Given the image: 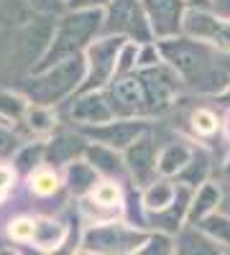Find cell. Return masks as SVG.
<instances>
[{
	"label": "cell",
	"instance_id": "obj_35",
	"mask_svg": "<svg viewBox=\"0 0 230 255\" xmlns=\"http://www.w3.org/2000/svg\"><path fill=\"white\" fill-rule=\"evenodd\" d=\"M213 5H215V10H218L220 15L230 18V0H213Z\"/></svg>",
	"mask_w": 230,
	"mask_h": 255
},
{
	"label": "cell",
	"instance_id": "obj_25",
	"mask_svg": "<svg viewBox=\"0 0 230 255\" xmlns=\"http://www.w3.org/2000/svg\"><path fill=\"white\" fill-rule=\"evenodd\" d=\"M133 255H172V243L166 235H156V238L146 240V245Z\"/></svg>",
	"mask_w": 230,
	"mask_h": 255
},
{
	"label": "cell",
	"instance_id": "obj_20",
	"mask_svg": "<svg viewBox=\"0 0 230 255\" xmlns=\"http://www.w3.org/2000/svg\"><path fill=\"white\" fill-rule=\"evenodd\" d=\"M64 238V227L56 225V222H49V220H41V222H33V240L36 245L41 248H56Z\"/></svg>",
	"mask_w": 230,
	"mask_h": 255
},
{
	"label": "cell",
	"instance_id": "obj_21",
	"mask_svg": "<svg viewBox=\"0 0 230 255\" xmlns=\"http://www.w3.org/2000/svg\"><path fill=\"white\" fill-rule=\"evenodd\" d=\"M205 176H207V158L192 153L190 163L182 168V184L184 186H202L205 184Z\"/></svg>",
	"mask_w": 230,
	"mask_h": 255
},
{
	"label": "cell",
	"instance_id": "obj_6",
	"mask_svg": "<svg viewBox=\"0 0 230 255\" xmlns=\"http://www.w3.org/2000/svg\"><path fill=\"white\" fill-rule=\"evenodd\" d=\"M51 38H54V20L49 15L36 18V20L31 18L26 26H20V33L15 41V51H18L20 61L33 64L38 59H44Z\"/></svg>",
	"mask_w": 230,
	"mask_h": 255
},
{
	"label": "cell",
	"instance_id": "obj_31",
	"mask_svg": "<svg viewBox=\"0 0 230 255\" xmlns=\"http://www.w3.org/2000/svg\"><path fill=\"white\" fill-rule=\"evenodd\" d=\"M38 156H41V145H36V148L28 145L26 151L18 156V166H20V168H31V166L38 163Z\"/></svg>",
	"mask_w": 230,
	"mask_h": 255
},
{
	"label": "cell",
	"instance_id": "obj_2",
	"mask_svg": "<svg viewBox=\"0 0 230 255\" xmlns=\"http://www.w3.org/2000/svg\"><path fill=\"white\" fill-rule=\"evenodd\" d=\"M82 77H85V61L77 54V56H69L64 61L54 64L46 74L31 79L26 84V95L38 105H54L61 97H67L82 82Z\"/></svg>",
	"mask_w": 230,
	"mask_h": 255
},
{
	"label": "cell",
	"instance_id": "obj_24",
	"mask_svg": "<svg viewBox=\"0 0 230 255\" xmlns=\"http://www.w3.org/2000/svg\"><path fill=\"white\" fill-rule=\"evenodd\" d=\"M26 110V102L20 100L18 95H10V92H0V113L5 118H20Z\"/></svg>",
	"mask_w": 230,
	"mask_h": 255
},
{
	"label": "cell",
	"instance_id": "obj_16",
	"mask_svg": "<svg viewBox=\"0 0 230 255\" xmlns=\"http://www.w3.org/2000/svg\"><path fill=\"white\" fill-rule=\"evenodd\" d=\"M31 3L28 0H0V26L3 28H20L31 20Z\"/></svg>",
	"mask_w": 230,
	"mask_h": 255
},
{
	"label": "cell",
	"instance_id": "obj_8",
	"mask_svg": "<svg viewBox=\"0 0 230 255\" xmlns=\"http://www.w3.org/2000/svg\"><path fill=\"white\" fill-rule=\"evenodd\" d=\"M123 49V38H105L90 49V87H100L108 82L118 67V51Z\"/></svg>",
	"mask_w": 230,
	"mask_h": 255
},
{
	"label": "cell",
	"instance_id": "obj_22",
	"mask_svg": "<svg viewBox=\"0 0 230 255\" xmlns=\"http://www.w3.org/2000/svg\"><path fill=\"white\" fill-rule=\"evenodd\" d=\"M87 156H90V161H92L95 168H102V171H108V174H118L120 168H123L120 161H118V156L113 153V148H90Z\"/></svg>",
	"mask_w": 230,
	"mask_h": 255
},
{
	"label": "cell",
	"instance_id": "obj_11",
	"mask_svg": "<svg viewBox=\"0 0 230 255\" xmlns=\"http://www.w3.org/2000/svg\"><path fill=\"white\" fill-rule=\"evenodd\" d=\"M87 133L92 138H97L100 143H105L108 148H128L143 133V123L120 120V123H108V125H102V128H90Z\"/></svg>",
	"mask_w": 230,
	"mask_h": 255
},
{
	"label": "cell",
	"instance_id": "obj_37",
	"mask_svg": "<svg viewBox=\"0 0 230 255\" xmlns=\"http://www.w3.org/2000/svg\"><path fill=\"white\" fill-rule=\"evenodd\" d=\"M3 54H5V49H3V41H0V64H3Z\"/></svg>",
	"mask_w": 230,
	"mask_h": 255
},
{
	"label": "cell",
	"instance_id": "obj_36",
	"mask_svg": "<svg viewBox=\"0 0 230 255\" xmlns=\"http://www.w3.org/2000/svg\"><path fill=\"white\" fill-rule=\"evenodd\" d=\"M72 3H77V5H87V3H105V0H72Z\"/></svg>",
	"mask_w": 230,
	"mask_h": 255
},
{
	"label": "cell",
	"instance_id": "obj_19",
	"mask_svg": "<svg viewBox=\"0 0 230 255\" xmlns=\"http://www.w3.org/2000/svg\"><path fill=\"white\" fill-rule=\"evenodd\" d=\"M197 225H200V230H202L213 243L230 245V217H223V215H215V212H213L210 217L200 220Z\"/></svg>",
	"mask_w": 230,
	"mask_h": 255
},
{
	"label": "cell",
	"instance_id": "obj_17",
	"mask_svg": "<svg viewBox=\"0 0 230 255\" xmlns=\"http://www.w3.org/2000/svg\"><path fill=\"white\" fill-rule=\"evenodd\" d=\"M177 189L169 181H151V186L143 191V204L151 212H164L166 207L174 204Z\"/></svg>",
	"mask_w": 230,
	"mask_h": 255
},
{
	"label": "cell",
	"instance_id": "obj_4",
	"mask_svg": "<svg viewBox=\"0 0 230 255\" xmlns=\"http://www.w3.org/2000/svg\"><path fill=\"white\" fill-rule=\"evenodd\" d=\"M108 105L113 113L120 115H143V113H154L151 110V97L146 90V82L138 77H120L110 84L108 90Z\"/></svg>",
	"mask_w": 230,
	"mask_h": 255
},
{
	"label": "cell",
	"instance_id": "obj_33",
	"mask_svg": "<svg viewBox=\"0 0 230 255\" xmlns=\"http://www.w3.org/2000/svg\"><path fill=\"white\" fill-rule=\"evenodd\" d=\"M33 10H44V13H51V10H59V5L64 0H28Z\"/></svg>",
	"mask_w": 230,
	"mask_h": 255
},
{
	"label": "cell",
	"instance_id": "obj_28",
	"mask_svg": "<svg viewBox=\"0 0 230 255\" xmlns=\"http://www.w3.org/2000/svg\"><path fill=\"white\" fill-rule=\"evenodd\" d=\"M95 202L102 204V207H113V204L118 202V189H115V184L95 186Z\"/></svg>",
	"mask_w": 230,
	"mask_h": 255
},
{
	"label": "cell",
	"instance_id": "obj_3",
	"mask_svg": "<svg viewBox=\"0 0 230 255\" xmlns=\"http://www.w3.org/2000/svg\"><path fill=\"white\" fill-rule=\"evenodd\" d=\"M146 240H149V235L143 230L113 222V225L90 227L85 232L82 245L92 255H133L146 245Z\"/></svg>",
	"mask_w": 230,
	"mask_h": 255
},
{
	"label": "cell",
	"instance_id": "obj_13",
	"mask_svg": "<svg viewBox=\"0 0 230 255\" xmlns=\"http://www.w3.org/2000/svg\"><path fill=\"white\" fill-rule=\"evenodd\" d=\"M220 199H223V194H220V189H218L215 184H202L200 191H197V194L192 197V202H190V209H187V220H190L192 225H197L200 220L210 217L213 212L218 209Z\"/></svg>",
	"mask_w": 230,
	"mask_h": 255
},
{
	"label": "cell",
	"instance_id": "obj_29",
	"mask_svg": "<svg viewBox=\"0 0 230 255\" xmlns=\"http://www.w3.org/2000/svg\"><path fill=\"white\" fill-rule=\"evenodd\" d=\"M28 120H31L33 130H46V128L51 125V115L46 110H41V108H31L28 110Z\"/></svg>",
	"mask_w": 230,
	"mask_h": 255
},
{
	"label": "cell",
	"instance_id": "obj_5",
	"mask_svg": "<svg viewBox=\"0 0 230 255\" xmlns=\"http://www.w3.org/2000/svg\"><path fill=\"white\" fill-rule=\"evenodd\" d=\"M184 31L197 41H207L223 51H230V18H218L205 10H190L182 20Z\"/></svg>",
	"mask_w": 230,
	"mask_h": 255
},
{
	"label": "cell",
	"instance_id": "obj_7",
	"mask_svg": "<svg viewBox=\"0 0 230 255\" xmlns=\"http://www.w3.org/2000/svg\"><path fill=\"white\" fill-rule=\"evenodd\" d=\"M164 59L184 77V79H195L205 72L207 67V56L200 46H195L192 41H182V38H169L159 46Z\"/></svg>",
	"mask_w": 230,
	"mask_h": 255
},
{
	"label": "cell",
	"instance_id": "obj_38",
	"mask_svg": "<svg viewBox=\"0 0 230 255\" xmlns=\"http://www.w3.org/2000/svg\"><path fill=\"white\" fill-rule=\"evenodd\" d=\"M0 255H15V253H10V250H3V253H0Z\"/></svg>",
	"mask_w": 230,
	"mask_h": 255
},
{
	"label": "cell",
	"instance_id": "obj_30",
	"mask_svg": "<svg viewBox=\"0 0 230 255\" xmlns=\"http://www.w3.org/2000/svg\"><path fill=\"white\" fill-rule=\"evenodd\" d=\"M10 235H13L15 240H28V238H33V222H28V220L13 222V227H10Z\"/></svg>",
	"mask_w": 230,
	"mask_h": 255
},
{
	"label": "cell",
	"instance_id": "obj_9",
	"mask_svg": "<svg viewBox=\"0 0 230 255\" xmlns=\"http://www.w3.org/2000/svg\"><path fill=\"white\" fill-rule=\"evenodd\" d=\"M143 10L159 36H174L182 26V0H143Z\"/></svg>",
	"mask_w": 230,
	"mask_h": 255
},
{
	"label": "cell",
	"instance_id": "obj_1",
	"mask_svg": "<svg viewBox=\"0 0 230 255\" xmlns=\"http://www.w3.org/2000/svg\"><path fill=\"white\" fill-rule=\"evenodd\" d=\"M100 20H102L100 10H79V13L64 15L59 20V28L36 69H46L69 56H77L79 49L87 44V38L95 36V31L100 28Z\"/></svg>",
	"mask_w": 230,
	"mask_h": 255
},
{
	"label": "cell",
	"instance_id": "obj_23",
	"mask_svg": "<svg viewBox=\"0 0 230 255\" xmlns=\"http://www.w3.org/2000/svg\"><path fill=\"white\" fill-rule=\"evenodd\" d=\"M79 140H74V138H67V135H61V138H56L54 143H51V148H49V156H51V161L54 163H59V161H67V158H72L77 151H79Z\"/></svg>",
	"mask_w": 230,
	"mask_h": 255
},
{
	"label": "cell",
	"instance_id": "obj_34",
	"mask_svg": "<svg viewBox=\"0 0 230 255\" xmlns=\"http://www.w3.org/2000/svg\"><path fill=\"white\" fill-rule=\"evenodd\" d=\"M8 184H10V171L8 168H0V199H3V194L8 191Z\"/></svg>",
	"mask_w": 230,
	"mask_h": 255
},
{
	"label": "cell",
	"instance_id": "obj_10",
	"mask_svg": "<svg viewBox=\"0 0 230 255\" xmlns=\"http://www.w3.org/2000/svg\"><path fill=\"white\" fill-rule=\"evenodd\" d=\"M108 28L113 31H125L131 36L138 38H149V28H146V20L141 8L136 5V0H115V5L110 10V23Z\"/></svg>",
	"mask_w": 230,
	"mask_h": 255
},
{
	"label": "cell",
	"instance_id": "obj_26",
	"mask_svg": "<svg viewBox=\"0 0 230 255\" xmlns=\"http://www.w3.org/2000/svg\"><path fill=\"white\" fill-rule=\"evenodd\" d=\"M192 123H195V130L202 133V135H213L218 130V118L213 113H207V110H197Z\"/></svg>",
	"mask_w": 230,
	"mask_h": 255
},
{
	"label": "cell",
	"instance_id": "obj_14",
	"mask_svg": "<svg viewBox=\"0 0 230 255\" xmlns=\"http://www.w3.org/2000/svg\"><path fill=\"white\" fill-rule=\"evenodd\" d=\"M72 118L82 120V123H108L113 118V110L105 97L87 95V97L77 100V105L72 108Z\"/></svg>",
	"mask_w": 230,
	"mask_h": 255
},
{
	"label": "cell",
	"instance_id": "obj_18",
	"mask_svg": "<svg viewBox=\"0 0 230 255\" xmlns=\"http://www.w3.org/2000/svg\"><path fill=\"white\" fill-rule=\"evenodd\" d=\"M67 184L74 194H87L90 189H95L97 184V174H95V166L92 163H72L69 171H67Z\"/></svg>",
	"mask_w": 230,
	"mask_h": 255
},
{
	"label": "cell",
	"instance_id": "obj_27",
	"mask_svg": "<svg viewBox=\"0 0 230 255\" xmlns=\"http://www.w3.org/2000/svg\"><path fill=\"white\" fill-rule=\"evenodd\" d=\"M33 191H38V194H51V191L56 189V176L51 171H38L31 181Z\"/></svg>",
	"mask_w": 230,
	"mask_h": 255
},
{
	"label": "cell",
	"instance_id": "obj_40",
	"mask_svg": "<svg viewBox=\"0 0 230 255\" xmlns=\"http://www.w3.org/2000/svg\"><path fill=\"white\" fill-rule=\"evenodd\" d=\"M90 255H92V253H90Z\"/></svg>",
	"mask_w": 230,
	"mask_h": 255
},
{
	"label": "cell",
	"instance_id": "obj_32",
	"mask_svg": "<svg viewBox=\"0 0 230 255\" xmlns=\"http://www.w3.org/2000/svg\"><path fill=\"white\" fill-rule=\"evenodd\" d=\"M13 148H15V135L5 128H0V156H8Z\"/></svg>",
	"mask_w": 230,
	"mask_h": 255
},
{
	"label": "cell",
	"instance_id": "obj_39",
	"mask_svg": "<svg viewBox=\"0 0 230 255\" xmlns=\"http://www.w3.org/2000/svg\"><path fill=\"white\" fill-rule=\"evenodd\" d=\"M228 67H230V61H228Z\"/></svg>",
	"mask_w": 230,
	"mask_h": 255
},
{
	"label": "cell",
	"instance_id": "obj_12",
	"mask_svg": "<svg viewBox=\"0 0 230 255\" xmlns=\"http://www.w3.org/2000/svg\"><path fill=\"white\" fill-rule=\"evenodd\" d=\"M125 161H128V168L136 174L138 181H149L154 168H156V153H154V143L149 138H141L133 145H128V153H125Z\"/></svg>",
	"mask_w": 230,
	"mask_h": 255
},
{
	"label": "cell",
	"instance_id": "obj_15",
	"mask_svg": "<svg viewBox=\"0 0 230 255\" xmlns=\"http://www.w3.org/2000/svg\"><path fill=\"white\" fill-rule=\"evenodd\" d=\"M190 158H192L190 148L182 145V143H172V145H166L164 151H161V156L156 161V168H159L164 176H174V174L182 171L187 163H190Z\"/></svg>",
	"mask_w": 230,
	"mask_h": 255
}]
</instances>
